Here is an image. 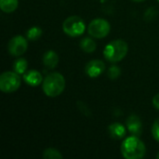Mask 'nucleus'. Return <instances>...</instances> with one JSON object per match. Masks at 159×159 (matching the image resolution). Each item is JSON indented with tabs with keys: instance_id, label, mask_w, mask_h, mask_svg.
I'll return each instance as SVG.
<instances>
[{
	"instance_id": "f257e3e1",
	"label": "nucleus",
	"mask_w": 159,
	"mask_h": 159,
	"mask_svg": "<svg viewBox=\"0 0 159 159\" xmlns=\"http://www.w3.org/2000/svg\"><path fill=\"white\" fill-rule=\"evenodd\" d=\"M120 151L124 158L141 159L145 157L146 147L139 137L131 135L123 141Z\"/></svg>"
},
{
	"instance_id": "f03ea898",
	"label": "nucleus",
	"mask_w": 159,
	"mask_h": 159,
	"mask_svg": "<svg viewBox=\"0 0 159 159\" xmlns=\"http://www.w3.org/2000/svg\"><path fill=\"white\" fill-rule=\"evenodd\" d=\"M64 89L65 78L58 72L48 74L42 83V89L48 97H58L64 91Z\"/></svg>"
},
{
	"instance_id": "7ed1b4c3",
	"label": "nucleus",
	"mask_w": 159,
	"mask_h": 159,
	"mask_svg": "<svg viewBox=\"0 0 159 159\" xmlns=\"http://www.w3.org/2000/svg\"><path fill=\"white\" fill-rule=\"evenodd\" d=\"M129 46L125 40L115 39L105 46L103 49V56L109 62L116 63L127 56Z\"/></svg>"
},
{
	"instance_id": "20e7f679",
	"label": "nucleus",
	"mask_w": 159,
	"mask_h": 159,
	"mask_svg": "<svg viewBox=\"0 0 159 159\" xmlns=\"http://www.w3.org/2000/svg\"><path fill=\"white\" fill-rule=\"evenodd\" d=\"M62 30L67 35L71 37H77L84 34L86 30V24L82 18L74 15L64 20L62 23Z\"/></svg>"
},
{
	"instance_id": "39448f33",
	"label": "nucleus",
	"mask_w": 159,
	"mask_h": 159,
	"mask_svg": "<svg viewBox=\"0 0 159 159\" xmlns=\"http://www.w3.org/2000/svg\"><path fill=\"white\" fill-rule=\"evenodd\" d=\"M21 84V77L14 71L4 72L0 75V89L4 93L15 92Z\"/></svg>"
},
{
	"instance_id": "423d86ee",
	"label": "nucleus",
	"mask_w": 159,
	"mask_h": 159,
	"mask_svg": "<svg viewBox=\"0 0 159 159\" xmlns=\"http://www.w3.org/2000/svg\"><path fill=\"white\" fill-rule=\"evenodd\" d=\"M111 31V25L108 20L97 18L90 21L88 27V33L90 36L97 39L106 37Z\"/></svg>"
},
{
	"instance_id": "0eeeda50",
	"label": "nucleus",
	"mask_w": 159,
	"mask_h": 159,
	"mask_svg": "<svg viewBox=\"0 0 159 159\" xmlns=\"http://www.w3.org/2000/svg\"><path fill=\"white\" fill-rule=\"evenodd\" d=\"M28 39L23 37L22 35L13 36L7 44V50L10 55L19 57L22 55L28 48Z\"/></svg>"
},
{
	"instance_id": "6e6552de",
	"label": "nucleus",
	"mask_w": 159,
	"mask_h": 159,
	"mask_svg": "<svg viewBox=\"0 0 159 159\" xmlns=\"http://www.w3.org/2000/svg\"><path fill=\"white\" fill-rule=\"evenodd\" d=\"M105 70V64L101 60H91L85 66V73L91 78L100 76Z\"/></svg>"
},
{
	"instance_id": "1a4fd4ad",
	"label": "nucleus",
	"mask_w": 159,
	"mask_h": 159,
	"mask_svg": "<svg viewBox=\"0 0 159 159\" xmlns=\"http://www.w3.org/2000/svg\"><path fill=\"white\" fill-rule=\"evenodd\" d=\"M126 126L131 135L140 137L143 133V123L141 118L136 115H130L126 120Z\"/></svg>"
},
{
	"instance_id": "9d476101",
	"label": "nucleus",
	"mask_w": 159,
	"mask_h": 159,
	"mask_svg": "<svg viewBox=\"0 0 159 159\" xmlns=\"http://www.w3.org/2000/svg\"><path fill=\"white\" fill-rule=\"evenodd\" d=\"M22 79L27 85L31 87H37L40 84H42L44 80L41 73L34 69L26 71L22 75Z\"/></svg>"
},
{
	"instance_id": "9b49d317",
	"label": "nucleus",
	"mask_w": 159,
	"mask_h": 159,
	"mask_svg": "<svg viewBox=\"0 0 159 159\" xmlns=\"http://www.w3.org/2000/svg\"><path fill=\"white\" fill-rule=\"evenodd\" d=\"M108 133L111 138H113L115 140H121L126 137L127 129L124 125H122L121 123L116 122V123L109 125Z\"/></svg>"
},
{
	"instance_id": "f8f14e48",
	"label": "nucleus",
	"mask_w": 159,
	"mask_h": 159,
	"mask_svg": "<svg viewBox=\"0 0 159 159\" xmlns=\"http://www.w3.org/2000/svg\"><path fill=\"white\" fill-rule=\"evenodd\" d=\"M59 60H60L59 55L53 50H48L47 52L44 53L43 58H42L43 64L48 69L56 68L58 63H59Z\"/></svg>"
},
{
	"instance_id": "ddd939ff",
	"label": "nucleus",
	"mask_w": 159,
	"mask_h": 159,
	"mask_svg": "<svg viewBox=\"0 0 159 159\" xmlns=\"http://www.w3.org/2000/svg\"><path fill=\"white\" fill-rule=\"evenodd\" d=\"M79 46H80V48L87 52V53H92L96 50V48H97V44L96 42L90 38V37H85L83 38L80 43H79Z\"/></svg>"
},
{
	"instance_id": "4468645a",
	"label": "nucleus",
	"mask_w": 159,
	"mask_h": 159,
	"mask_svg": "<svg viewBox=\"0 0 159 159\" xmlns=\"http://www.w3.org/2000/svg\"><path fill=\"white\" fill-rule=\"evenodd\" d=\"M19 5L18 0H0V8L5 13L14 12Z\"/></svg>"
},
{
	"instance_id": "2eb2a0df",
	"label": "nucleus",
	"mask_w": 159,
	"mask_h": 159,
	"mask_svg": "<svg viewBox=\"0 0 159 159\" xmlns=\"http://www.w3.org/2000/svg\"><path fill=\"white\" fill-rule=\"evenodd\" d=\"M12 68H13V71L16 72L17 74H19V75H23V74L27 71L28 62H27V61H26L25 59H23V58H19V59H17V60L13 62Z\"/></svg>"
},
{
	"instance_id": "dca6fc26",
	"label": "nucleus",
	"mask_w": 159,
	"mask_h": 159,
	"mask_svg": "<svg viewBox=\"0 0 159 159\" xmlns=\"http://www.w3.org/2000/svg\"><path fill=\"white\" fill-rule=\"evenodd\" d=\"M44 159H62L61 153L55 148H47L43 151L42 155Z\"/></svg>"
},
{
	"instance_id": "f3484780",
	"label": "nucleus",
	"mask_w": 159,
	"mask_h": 159,
	"mask_svg": "<svg viewBox=\"0 0 159 159\" xmlns=\"http://www.w3.org/2000/svg\"><path fill=\"white\" fill-rule=\"evenodd\" d=\"M42 33L43 32L41 28L37 26H33L26 32V38L30 41H35L42 35Z\"/></svg>"
},
{
	"instance_id": "a211bd4d",
	"label": "nucleus",
	"mask_w": 159,
	"mask_h": 159,
	"mask_svg": "<svg viewBox=\"0 0 159 159\" xmlns=\"http://www.w3.org/2000/svg\"><path fill=\"white\" fill-rule=\"evenodd\" d=\"M120 74H121V70H120V68H119L118 66H116V65L111 66V67L109 68L108 72H107V75H108L109 78H110V79H113V80L118 78L119 75H120Z\"/></svg>"
},
{
	"instance_id": "6ab92c4d",
	"label": "nucleus",
	"mask_w": 159,
	"mask_h": 159,
	"mask_svg": "<svg viewBox=\"0 0 159 159\" xmlns=\"http://www.w3.org/2000/svg\"><path fill=\"white\" fill-rule=\"evenodd\" d=\"M152 135L154 139L159 143V118L154 122L152 126Z\"/></svg>"
},
{
	"instance_id": "aec40b11",
	"label": "nucleus",
	"mask_w": 159,
	"mask_h": 159,
	"mask_svg": "<svg viewBox=\"0 0 159 159\" xmlns=\"http://www.w3.org/2000/svg\"><path fill=\"white\" fill-rule=\"evenodd\" d=\"M156 10H157V9H156L155 7H150V8H148V9L146 10L145 14H144V18H145V20H151L155 19L156 14L157 13V11H156Z\"/></svg>"
},
{
	"instance_id": "412c9836",
	"label": "nucleus",
	"mask_w": 159,
	"mask_h": 159,
	"mask_svg": "<svg viewBox=\"0 0 159 159\" xmlns=\"http://www.w3.org/2000/svg\"><path fill=\"white\" fill-rule=\"evenodd\" d=\"M152 102H153V105H154V107H155L156 109L159 110V93L156 94V95L154 96Z\"/></svg>"
},
{
	"instance_id": "4be33fe9",
	"label": "nucleus",
	"mask_w": 159,
	"mask_h": 159,
	"mask_svg": "<svg viewBox=\"0 0 159 159\" xmlns=\"http://www.w3.org/2000/svg\"><path fill=\"white\" fill-rule=\"evenodd\" d=\"M131 1H133V2H137V3H139V2H143V1H145V0H131Z\"/></svg>"
},
{
	"instance_id": "5701e85b",
	"label": "nucleus",
	"mask_w": 159,
	"mask_h": 159,
	"mask_svg": "<svg viewBox=\"0 0 159 159\" xmlns=\"http://www.w3.org/2000/svg\"><path fill=\"white\" fill-rule=\"evenodd\" d=\"M157 157V159H159V152H158V154L157 155V157Z\"/></svg>"
},
{
	"instance_id": "b1692460",
	"label": "nucleus",
	"mask_w": 159,
	"mask_h": 159,
	"mask_svg": "<svg viewBox=\"0 0 159 159\" xmlns=\"http://www.w3.org/2000/svg\"><path fill=\"white\" fill-rule=\"evenodd\" d=\"M157 1H158V2H159V0H157Z\"/></svg>"
}]
</instances>
